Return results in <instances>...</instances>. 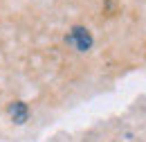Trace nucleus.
Masks as SVG:
<instances>
[{
	"instance_id": "obj_2",
	"label": "nucleus",
	"mask_w": 146,
	"mask_h": 142,
	"mask_svg": "<svg viewBox=\"0 0 146 142\" xmlns=\"http://www.w3.org/2000/svg\"><path fill=\"white\" fill-rule=\"evenodd\" d=\"M9 115H11V122L14 124H25L27 122V117H29V108L25 102H11V106H9Z\"/></svg>"
},
{
	"instance_id": "obj_1",
	"label": "nucleus",
	"mask_w": 146,
	"mask_h": 142,
	"mask_svg": "<svg viewBox=\"0 0 146 142\" xmlns=\"http://www.w3.org/2000/svg\"><path fill=\"white\" fill-rule=\"evenodd\" d=\"M65 41H68L70 45H74L79 52H88V50L92 48V34L86 29V27H81V25L72 27L70 34L65 36Z\"/></svg>"
}]
</instances>
